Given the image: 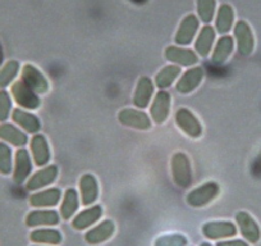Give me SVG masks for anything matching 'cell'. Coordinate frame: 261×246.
<instances>
[{"label":"cell","instance_id":"6da1fadb","mask_svg":"<svg viewBox=\"0 0 261 246\" xmlns=\"http://www.w3.org/2000/svg\"><path fill=\"white\" fill-rule=\"evenodd\" d=\"M170 169L174 183L180 189H187L192 183V168L186 153H175L170 160Z\"/></svg>","mask_w":261,"mask_h":246},{"label":"cell","instance_id":"7a4b0ae2","mask_svg":"<svg viewBox=\"0 0 261 246\" xmlns=\"http://www.w3.org/2000/svg\"><path fill=\"white\" fill-rule=\"evenodd\" d=\"M220 192V186L214 181L205 182L201 186L196 187L186 196V202L192 208H202L214 202Z\"/></svg>","mask_w":261,"mask_h":246},{"label":"cell","instance_id":"3957f363","mask_svg":"<svg viewBox=\"0 0 261 246\" xmlns=\"http://www.w3.org/2000/svg\"><path fill=\"white\" fill-rule=\"evenodd\" d=\"M118 120L120 125L129 129L140 130V131H147L151 129V118L144 110L132 109V108H124L118 113Z\"/></svg>","mask_w":261,"mask_h":246},{"label":"cell","instance_id":"277c9868","mask_svg":"<svg viewBox=\"0 0 261 246\" xmlns=\"http://www.w3.org/2000/svg\"><path fill=\"white\" fill-rule=\"evenodd\" d=\"M175 123L188 137L191 139H199L202 136V125L200 123L199 118L196 117L187 108H179L175 113Z\"/></svg>","mask_w":261,"mask_h":246},{"label":"cell","instance_id":"5b68a950","mask_svg":"<svg viewBox=\"0 0 261 246\" xmlns=\"http://www.w3.org/2000/svg\"><path fill=\"white\" fill-rule=\"evenodd\" d=\"M11 94L14 102L23 109L36 110L41 105L39 95L32 91L23 81H16L11 87Z\"/></svg>","mask_w":261,"mask_h":246},{"label":"cell","instance_id":"8992f818","mask_svg":"<svg viewBox=\"0 0 261 246\" xmlns=\"http://www.w3.org/2000/svg\"><path fill=\"white\" fill-rule=\"evenodd\" d=\"M21 81H23L37 95L46 94L50 89L49 81L46 80V77L42 75L40 69H37L32 64H24L22 67Z\"/></svg>","mask_w":261,"mask_h":246},{"label":"cell","instance_id":"52a82bcc","mask_svg":"<svg viewBox=\"0 0 261 246\" xmlns=\"http://www.w3.org/2000/svg\"><path fill=\"white\" fill-rule=\"evenodd\" d=\"M170 105H172V96L169 92L165 90H160L159 92H156L150 107V115H151L152 122L156 125H163L167 122L169 118Z\"/></svg>","mask_w":261,"mask_h":246},{"label":"cell","instance_id":"ba28073f","mask_svg":"<svg viewBox=\"0 0 261 246\" xmlns=\"http://www.w3.org/2000/svg\"><path fill=\"white\" fill-rule=\"evenodd\" d=\"M236 222L240 228L241 235L250 243H257L261 238V230L258 223L253 219L252 215L247 212H238L236 214Z\"/></svg>","mask_w":261,"mask_h":246},{"label":"cell","instance_id":"9c48e42d","mask_svg":"<svg viewBox=\"0 0 261 246\" xmlns=\"http://www.w3.org/2000/svg\"><path fill=\"white\" fill-rule=\"evenodd\" d=\"M202 233L209 240H220L237 235V227L229 220H210L202 226Z\"/></svg>","mask_w":261,"mask_h":246},{"label":"cell","instance_id":"30bf717a","mask_svg":"<svg viewBox=\"0 0 261 246\" xmlns=\"http://www.w3.org/2000/svg\"><path fill=\"white\" fill-rule=\"evenodd\" d=\"M80 196H81V204L84 207H90L96 203L99 199V182L96 177L91 173H85L80 178Z\"/></svg>","mask_w":261,"mask_h":246},{"label":"cell","instance_id":"8fae6325","mask_svg":"<svg viewBox=\"0 0 261 246\" xmlns=\"http://www.w3.org/2000/svg\"><path fill=\"white\" fill-rule=\"evenodd\" d=\"M205 77V72L202 67H192V68L187 69L185 73L180 76L178 82L175 84V89L179 94L187 95L195 91L200 84L202 82Z\"/></svg>","mask_w":261,"mask_h":246},{"label":"cell","instance_id":"7c38bea8","mask_svg":"<svg viewBox=\"0 0 261 246\" xmlns=\"http://www.w3.org/2000/svg\"><path fill=\"white\" fill-rule=\"evenodd\" d=\"M32 160L29 152L24 147H21L14 154L13 163V181L17 185H22L32 172Z\"/></svg>","mask_w":261,"mask_h":246},{"label":"cell","instance_id":"4fadbf2b","mask_svg":"<svg viewBox=\"0 0 261 246\" xmlns=\"http://www.w3.org/2000/svg\"><path fill=\"white\" fill-rule=\"evenodd\" d=\"M30 147H31V155L35 165L45 167L46 164H49L50 159H51V152H50L49 142L44 135H34L30 141Z\"/></svg>","mask_w":261,"mask_h":246},{"label":"cell","instance_id":"5bb4252c","mask_svg":"<svg viewBox=\"0 0 261 246\" xmlns=\"http://www.w3.org/2000/svg\"><path fill=\"white\" fill-rule=\"evenodd\" d=\"M58 173H59V170H58L57 165L53 164L44 167L29 178L26 183V189L29 191H37L40 189H44L57 180Z\"/></svg>","mask_w":261,"mask_h":246},{"label":"cell","instance_id":"9a60e30c","mask_svg":"<svg viewBox=\"0 0 261 246\" xmlns=\"http://www.w3.org/2000/svg\"><path fill=\"white\" fill-rule=\"evenodd\" d=\"M234 36L241 55H250L255 47V37L247 22L238 21L234 26Z\"/></svg>","mask_w":261,"mask_h":246},{"label":"cell","instance_id":"2e32d148","mask_svg":"<svg viewBox=\"0 0 261 246\" xmlns=\"http://www.w3.org/2000/svg\"><path fill=\"white\" fill-rule=\"evenodd\" d=\"M154 82L150 77L142 76L137 81L134 94V105L139 109H145L150 105L151 97L154 96Z\"/></svg>","mask_w":261,"mask_h":246},{"label":"cell","instance_id":"e0dca14e","mask_svg":"<svg viewBox=\"0 0 261 246\" xmlns=\"http://www.w3.org/2000/svg\"><path fill=\"white\" fill-rule=\"evenodd\" d=\"M114 231L115 225L112 219L102 220L100 225L95 226L94 228L85 233V241L89 245H100V243H104L110 240L112 236L114 235Z\"/></svg>","mask_w":261,"mask_h":246},{"label":"cell","instance_id":"ac0fdd59","mask_svg":"<svg viewBox=\"0 0 261 246\" xmlns=\"http://www.w3.org/2000/svg\"><path fill=\"white\" fill-rule=\"evenodd\" d=\"M165 58L167 60L175 63L179 67H192L199 63V57L191 49H183L178 46H168L165 49Z\"/></svg>","mask_w":261,"mask_h":246},{"label":"cell","instance_id":"d6986e66","mask_svg":"<svg viewBox=\"0 0 261 246\" xmlns=\"http://www.w3.org/2000/svg\"><path fill=\"white\" fill-rule=\"evenodd\" d=\"M199 19L195 14H188L180 22L178 31L175 34L174 41L178 45H190L192 42L193 37L196 36V32L199 30Z\"/></svg>","mask_w":261,"mask_h":246},{"label":"cell","instance_id":"ffe728a7","mask_svg":"<svg viewBox=\"0 0 261 246\" xmlns=\"http://www.w3.org/2000/svg\"><path fill=\"white\" fill-rule=\"evenodd\" d=\"M0 140L6 144H11L18 149L24 147L29 142V137L22 130L12 123H0Z\"/></svg>","mask_w":261,"mask_h":246},{"label":"cell","instance_id":"44dd1931","mask_svg":"<svg viewBox=\"0 0 261 246\" xmlns=\"http://www.w3.org/2000/svg\"><path fill=\"white\" fill-rule=\"evenodd\" d=\"M12 119L27 134L36 135L41 130V122L39 118L21 108H16L12 110Z\"/></svg>","mask_w":261,"mask_h":246},{"label":"cell","instance_id":"7402d4cb","mask_svg":"<svg viewBox=\"0 0 261 246\" xmlns=\"http://www.w3.org/2000/svg\"><path fill=\"white\" fill-rule=\"evenodd\" d=\"M102 217V207L101 205H92L87 209L80 212L72 220V227L77 231H82L89 228L90 226H94Z\"/></svg>","mask_w":261,"mask_h":246},{"label":"cell","instance_id":"603a6c76","mask_svg":"<svg viewBox=\"0 0 261 246\" xmlns=\"http://www.w3.org/2000/svg\"><path fill=\"white\" fill-rule=\"evenodd\" d=\"M62 191L58 187H50L44 191L35 192L30 196V205L34 208H53L58 205Z\"/></svg>","mask_w":261,"mask_h":246},{"label":"cell","instance_id":"cb8c5ba5","mask_svg":"<svg viewBox=\"0 0 261 246\" xmlns=\"http://www.w3.org/2000/svg\"><path fill=\"white\" fill-rule=\"evenodd\" d=\"M59 213L55 210H32L26 217L27 227H39V226H57L59 223Z\"/></svg>","mask_w":261,"mask_h":246},{"label":"cell","instance_id":"d4e9b609","mask_svg":"<svg viewBox=\"0 0 261 246\" xmlns=\"http://www.w3.org/2000/svg\"><path fill=\"white\" fill-rule=\"evenodd\" d=\"M80 208L79 192L74 189L69 187L65 190L63 195L62 204H60V217L64 220H69L77 213Z\"/></svg>","mask_w":261,"mask_h":246},{"label":"cell","instance_id":"484cf974","mask_svg":"<svg viewBox=\"0 0 261 246\" xmlns=\"http://www.w3.org/2000/svg\"><path fill=\"white\" fill-rule=\"evenodd\" d=\"M233 47H234V41H233V37L230 36H222L218 40L217 45H215L214 50H213L212 55V62L215 66H222L228 60V58L230 57L233 52Z\"/></svg>","mask_w":261,"mask_h":246},{"label":"cell","instance_id":"4316f807","mask_svg":"<svg viewBox=\"0 0 261 246\" xmlns=\"http://www.w3.org/2000/svg\"><path fill=\"white\" fill-rule=\"evenodd\" d=\"M30 240L34 243H46V245H59L62 242V233L55 228H37L30 233Z\"/></svg>","mask_w":261,"mask_h":246},{"label":"cell","instance_id":"83f0119b","mask_svg":"<svg viewBox=\"0 0 261 246\" xmlns=\"http://www.w3.org/2000/svg\"><path fill=\"white\" fill-rule=\"evenodd\" d=\"M215 40V30L212 26H205L200 31L197 40L195 42V50L201 57H207L212 52L213 44Z\"/></svg>","mask_w":261,"mask_h":246},{"label":"cell","instance_id":"f1b7e54d","mask_svg":"<svg viewBox=\"0 0 261 246\" xmlns=\"http://www.w3.org/2000/svg\"><path fill=\"white\" fill-rule=\"evenodd\" d=\"M180 67L175 64H169L165 66L164 68L160 69L158 75L155 76V86L160 90H165L172 86L175 82V80L179 77Z\"/></svg>","mask_w":261,"mask_h":246},{"label":"cell","instance_id":"f546056e","mask_svg":"<svg viewBox=\"0 0 261 246\" xmlns=\"http://www.w3.org/2000/svg\"><path fill=\"white\" fill-rule=\"evenodd\" d=\"M234 21V11L229 4H222L219 7V11L217 14V21H215V27L219 34H227L230 31Z\"/></svg>","mask_w":261,"mask_h":246},{"label":"cell","instance_id":"4dcf8cb0","mask_svg":"<svg viewBox=\"0 0 261 246\" xmlns=\"http://www.w3.org/2000/svg\"><path fill=\"white\" fill-rule=\"evenodd\" d=\"M21 66L17 60H9L4 66L0 67V90H6L18 76Z\"/></svg>","mask_w":261,"mask_h":246},{"label":"cell","instance_id":"1f68e13d","mask_svg":"<svg viewBox=\"0 0 261 246\" xmlns=\"http://www.w3.org/2000/svg\"><path fill=\"white\" fill-rule=\"evenodd\" d=\"M13 170V154L6 142H0V175L8 176Z\"/></svg>","mask_w":261,"mask_h":246},{"label":"cell","instance_id":"d6a6232c","mask_svg":"<svg viewBox=\"0 0 261 246\" xmlns=\"http://www.w3.org/2000/svg\"><path fill=\"white\" fill-rule=\"evenodd\" d=\"M215 8H217V0H197V13L200 19L205 23L213 21Z\"/></svg>","mask_w":261,"mask_h":246},{"label":"cell","instance_id":"836d02e7","mask_svg":"<svg viewBox=\"0 0 261 246\" xmlns=\"http://www.w3.org/2000/svg\"><path fill=\"white\" fill-rule=\"evenodd\" d=\"M188 240L185 235L172 233V235H163L155 240L154 246H187Z\"/></svg>","mask_w":261,"mask_h":246},{"label":"cell","instance_id":"e575fe53","mask_svg":"<svg viewBox=\"0 0 261 246\" xmlns=\"http://www.w3.org/2000/svg\"><path fill=\"white\" fill-rule=\"evenodd\" d=\"M12 114V97L8 91L0 90V123H4Z\"/></svg>","mask_w":261,"mask_h":246},{"label":"cell","instance_id":"d590c367","mask_svg":"<svg viewBox=\"0 0 261 246\" xmlns=\"http://www.w3.org/2000/svg\"><path fill=\"white\" fill-rule=\"evenodd\" d=\"M215 246H248V243L243 240H229L219 241Z\"/></svg>","mask_w":261,"mask_h":246},{"label":"cell","instance_id":"8d00e7d4","mask_svg":"<svg viewBox=\"0 0 261 246\" xmlns=\"http://www.w3.org/2000/svg\"><path fill=\"white\" fill-rule=\"evenodd\" d=\"M3 59H4V53H3V46L0 44V67L3 64Z\"/></svg>","mask_w":261,"mask_h":246},{"label":"cell","instance_id":"74e56055","mask_svg":"<svg viewBox=\"0 0 261 246\" xmlns=\"http://www.w3.org/2000/svg\"><path fill=\"white\" fill-rule=\"evenodd\" d=\"M132 2H135V3H145L146 0H132Z\"/></svg>","mask_w":261,"mask_h":246},{"label":"cell","instance_id":"f35d334b","mask_svg":"<svg viewBox=\"0 0 261 246\" xmlns=\"http://www.w3.org/2000/svg\"><path fill=\"white\" fill-rule=\"evenodd\" d=\"M200 246H213V245H212V243H209V242H202Z\"/></svg>","mask_w":261,"mask_h":246}]
</instances>
